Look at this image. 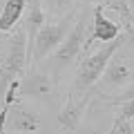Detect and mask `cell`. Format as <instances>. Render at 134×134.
<instances>
[{
    "mask_svg": "<svg viewBox=\"0 0 134 134\" xmlns=\"http://www.w3.org/2000/svg\"><path fill=\"white\" fill-rule=\"evenodd\" d=\"M132 38L127 34H121L119 38H114L112 43H105V45H98L96 49H90V52L83 54V60L78 65V76L74 81V92H85V90H92V87L98 83L100 74L105 69V65L110 63V58L114 56L116 52L125 47V43ZM134 40V38H132Z\"/></svg>",
    "mask_w": 134,
    "mask_h": 134,
    "instance_id": "obj_1",
    "label": "cell"
},
{
    "mask_svg": "<svg viewBox=\"0 0 134 134\" xmlns=\"http://www.w3.org/2000/svg\"><path fill=\"white\" fill-rule=\"evenodd\" d=\"M87 27H90V7H83L76 14V20H74L72 29L67 31L65 40L58 45V49L47 58L52 63L54 74L65 72L69 65L78 60L85 52V40H87Z\"/></svg>",
    "mask_w": 134,
    "mask_h": 134,
    "instance_id": "obj_2",
    "label": "cell"
},
{
    "mask_svg": "<svg viewBox=\"0 0 134 134\" xmlns=\"http://www.w3.org/2000/svg\"><path fill=\"white\" fill-rule=\"evenodd\" d=\"M76 14H67L63 18H47L45 25L40 27V31L36 34V40H34L31 47V63H43L52 56L54 52L58 49V45L65 40L67 31L72 29L74 20H76Z\"/></svg>",
    "mask_w": 134,
    "mask_h": 134,
    "instance_id": "obj_3",
    "label": "cell"
},
{
    "mask_svg": "<svg viewBox=\"0 0 134 134\" xmlns=\"http://www.w3.org/2000/svg\"><path fill=\"white\" fill-rule=\"evenodd\" d=\"M134 81V65L130 63V58L121 56L119 52L110 58V63L105 65L103 74H100L98 83L94 85L96 96H110L112 92H121L123 87H127Z\"/></svg>",
    "mask_w": 134,
    "mask_h": 134,
    "instance_id": "obj_4",
    "label": "cell"
},
{
    "mask_svg": "<svg viewBox=\"0 0 134 134\" xmlns=\"http://www.w3.org/2000/svg\"><path fill=\"white\" fill-rule=\"evenodd\" d=\"M90 34H87V40H85V52H90L92 47L98 45H105V43H112L114 38H119L121 34V25L119 20H112L105 16V9L100 5H94L92 7V20H90ZM83 52V54H85Z\"/></svg>",
    "mask_w": 134,
    "mask_h": 134,
    "instance_id": "obj_5",
    "label": "cell"
},
{
    "mask_svg": "<svg viewBox=\"0 0 134 134\" xmlns=\"http://www.w3.org/2000/svg\"><path fill=\"white\" fill-rule=\"evenodd\" d=\"M94 87L92 90H85V92H74L67 96L65 100V107H63V112L58 114V125H60L63 130H67V132H74V130L81 127L83 119H85L87 114V107L92 105V98H94Z\"/></svg>",
    "mask_w": 134,
    "mask_h": 134,
    "instance_id": "obj_6",
    "label": "cell"
},
{
    "mask_svg": "<svg viewBox=\"0 0 134 134\" xmlns=\"http://www.w3.org/2000/svg\"><path fill=\"white\" fill-rule=\"evenodd\" d=\"M54 92V78L47 72L38 69V67H29L27 72L20 76V87H18V100L25 96L29 98H40V96H49Z\"/></svg>",
    "mask_w": 134,
    "mask_h": 134,
    "instance_id": "obj_7",
    "label": "cell"
},
{
    "mask_svg": "<svg viewBox=\"0 0 134 134\" xmlns=\"http://www.w3.org/2000/svg\"><path fill=\"white\" fill-rule=\"evenodd\" d=\"M47 20V14L43 9V2L40 0H27V7H25V23L20 27L25 29V36H27V56H29V67H31V47L34 40H36V34L40 31V27Z\"/></svg>",
    "mask_w": 134,
    "mask_h": 134,
    "instance_id": "obj_8",
    "label": "cell"
},
{
    "mask_svg": "<svg viewBox=\"0 0 134 134\" xmlns=\"http://www.w3.org/2000/svg\"><path fill=\"white\" fill-rule=\"evenodd\" d=\"M11 114V130L18 134H34V132H38L40 127H43V121L38 119V114L34 110H29L27 105H25L23 100H16L14 105H11L9 110Z\"/></svg>",
    "mask_w": 134,
    "mask_h": 134,
    "instance_id": "obj_9",
    "label": "cell"
},
{
    "mask_svg": "<svg viewBox=\"0 0 134 134\" xmlns=\"http://www.w3.org/2000/svg\"><path fill=\"white\" fill-rule=\"evenodd\" d=\"M27 0H5V7L0 11V34H9L11 29L18 25V20L23 18Z\"/></svg>",
    "mask_w": 134,
    "mask_h": 134,
    "instance_id": "obj_10",
    "label": "cell"
},
{
    "mask_svg": "<svg viewBox=\"0 0 134 134\" xmlns=\"http://www.w3.org/2000/svg\"><path fill=\"white\" fill-rule=\"evenodd\" d=\"M98 5L103 7V9H110V11H114V14L119 16V25H121V29H125L123 34H127V36H132V38H134L132 29H130V25H132V11H130V0H100Z\"/></svg>",
    "mask_w": 134,
    "mask_h": 134,
    "instance_id": "obj_11",
    "label": "cell"
},
{
    "mask_svg": "<svg viewBox=\"0 0 134 134\" xmlns=\"http://www.w3.org/2000/svg\"><path fill=\"white\" fill-rule=\"evenodd\" d=\"M47 9V18H63L67 14H74L78 11V0H40Z\"/></svg>",
    "mask_w": 134,
    "mask_h": 134,
    "instance_id": "obj_12",
    "label": "cell"
},
{
    "mask_svg": "<svg viewBox=\"0 0 134 134\" xmlns=\"http://www.w3.org/2000/svg\"><path fill=\"white\" fill-rule=\"evenodd\" d=\"M116 107V116H114V123H132L134 121V98L132 100H125V103H119Z\"/></svg>",
    "mask_w": 134,
    "mask_h": 134,
    "instance_id": "obj_13",
    "label": "cell"
},
{
    "mask_svg": "<svg viewBox=\"0 0 134 134\" xmlns=\"http://www.w3.org/2000/svg\"><path fill=\"white\" fill-rule=\"evenodd\" d=\"M5 72V40H0V78Z\"/></svg>",
    "mask_w": 134,
    "mask_h": 134,
    "instance_id": "obj_14",
    "label": "cell"
},
{
    "mask_svg": "<svg viewBox=\"0 0 134 134\" xmlns=\"http://www.w3.org/2000/svg\"><path fill=\"white\" fill-rule=\"evenodd\" d=\"M100 0H78V5L81 7H94V5H98Z\"/></svg>",
    "mask_w": 134,
    "mask_h": 134,
    "instance_id": "obj_15",
    "label": "cell"
},
{
    "mask_svg": "<svg viewBox=\"0 0 134 134\" xmlns=\"http://www.w3.org/2000/svg\"><path fill=\"white\" fill-rule=\"evenodd\" d=\"M130 11H132V18H134V0H130Z\"/></svg>",
    "mask_w": 134,
    "mask_h": 134,
    "instance_id": "obj_16",
    "label": "cell"
},
{
    "mask_svg": "<svg viewBox=\"0 0 134 134\" xmlns=\"http://www.w3.org/2000/svg\"><path fill=\"white\" fill-rule=\"evenodd\" d=\"M130 29H132V34H134V18H132V25H130Z\"/></svg>",
    "mask_w": 134,
    "mask_h": 134,
    "instance_id": "obj_17",
    "label": "cell"
},
{
    "mask_svg": "<svg viewBox=\"0 0 134 134\" xmlns=\"http://www.w3.org/2000/svg\"><path fill=\"white\" fill-rule=\"evenodd\" d=\"M132 83H134V81H132Z\"/></svg>",
    "mask_w": 134,
    "mask_h": 134,
    "instance_id": "obj_18",
    "label": "cell"
}]
</instances>
